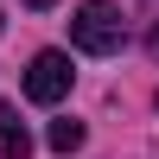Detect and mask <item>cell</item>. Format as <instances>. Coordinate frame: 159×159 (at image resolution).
<instances>
[{"instance_id":"3957f363","label":"cell","mask_w":159,"mask_h":159,"mask_svg":"<svg viewBox=\"0 0 159 159\" xmlns=\"http://www.w3.org/2000/svg\"><path fill=\"white\" fill-rule=\"evenodd\" d=\"M32 153V134H25V121L0 102V159H25Z\"/></svg>"},{"instance_id":"6da1fadb","label":"cell","mask_w":159,"mask_h":159,"mask_svg":"<svg viewBox=\"0 0 159 159\" xmlns=\"http://www.w3.org/2000/svg\"><path fill=\"white\" fill-rule=\"evenodd\" d=\"M70 45L89 51V57H115V51L127 45V19L115 0H83V7L70 13Z\"/></svg>"},{"instance_id":"5b68a950","label":"cell","mask_w":159,"mask_h":159,"mask_svg":"<svg viewBox=\"0 0 159 159\" xmlns=\"http://www.w3.org/2000/svg\"><path fill=\"white\" fill-rule=\"evenodd\" d=\"M140 38H147V51H153V64H159V0L140 7Z\"/></svg>"},{"instance_id":"8992f818","label":"cell","mask_w":159,"mask_h":159,"mask_svg":"<svg viewBox=\"0 0 159 159\" xmlns=\"http://www.w3.org/2000/svg\"><path fill=\"white\" fill-rule=\"evenodd\" d=\"M25 7H57V0H25Z\"/></svg>"},{"instance_id":"7a4b0ae2","label":"cell","mask_w":159,"mask_h":159,"mask_svg":"<svg viewBox=\"0 0 159 159\" xmlns=\"http://www.w3.org/2000/svg\"><path fill=\"white\" fill-rule=\"evenodd\" d=\"M76 70H70V51H38L32 64H25V96L38 102V108H57L64 96H70Z\"/></svg>"},{"instance_id":"277c9868","label":"cell","mask_w":159,"mask_h":159,"mask_svg":"<svg viewBox=\"0 0 159 159\" xmlns=\"http://www.w3.org/2000/svg\"><path fill=\"white\" fill-rule=\"evenodd\" d=\"M83 121H51V153H76V147H83Z\"/></svg>"}]
</instances>
